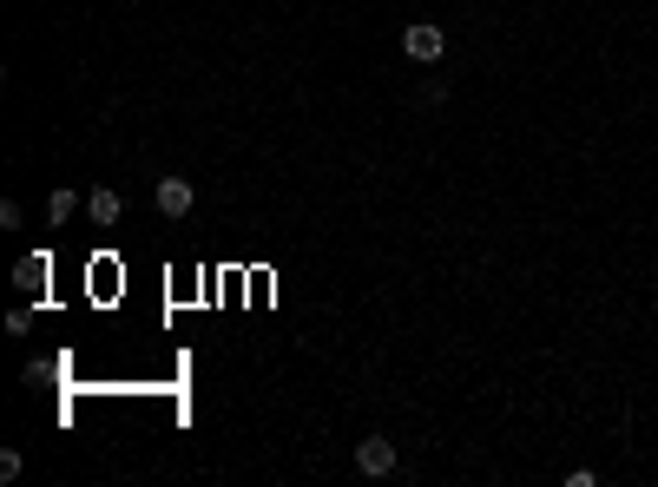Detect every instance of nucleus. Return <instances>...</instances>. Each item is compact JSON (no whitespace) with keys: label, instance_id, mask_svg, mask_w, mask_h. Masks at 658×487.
<instances>
[{"label":"nucleus","instance_id":"obj_1","mask_svg":"<svg viewBox=\"0 0 658 487\" xmlns=\"http://www.w3.org/2000/svg\"><path fill=\"white\" fill-rule=\"evenodd\" d=\"M402 53L415 66H435L441 53H448V33L435 27V20H408V33H402Z\"/></svg>","mask_w":658,"mask_h":487},{"label":"nucleus","instance_id":"obj_2","mask_svg":"<svg viewBox=\"0 0 658 487\" xmlns=\"http://www.w3.org/2000/svg\"><path fill=\"white\" fill-rule=\"evenodd\" d=\"M356 474H369V481L395 474V441H389V435H369V441H356Z\"/></svg>","mask_w":658,"mask_h":487},{"label":"nucleus","instance_id":"obj_3","mask_svg":"<svg viewBox=\"0 0 658 487\" xmlns=\"http://www.w3.org/2000/svg\"><path fill=\"white\" fill-rule=\"evenodd\" d=\"M158 211H165V218H185L191 205H198V191H191V178H158Z\"/></svg>","mask_w":658,"mask_h":487},{"label":"nucleus","instance_id":"obj_4","mask_svg":"<svg viewBox=\"0 0 658 487\" xmlns=\"http://www.w3.org/2000/svg\"><path fill=\"white\" fill-rule=\"evenodd\" d=\"M47 277H53V257H47V251H27V257L14 264V283H20V290H47Z\"/></svg>","mask_w":658,"mask_h":487},{"label":"nucleus","instance_id":"obj_5","mask_svg":"<svg viewBox=\"0 0 658 487\" xmlns=\"http://www.w3.org/2000/svg\"><path fill=\"white\" fill-rule=\"evenodd\" d=\"M119 211H126V198H119V191H106V185L86 198V218H93V224H119Z\"/></svg>","mask_w":658,"mask_h":487},{"label":"nucleus","instance_id":"obj_6","mask_svg":"<svg viewBox=\"0 0 658 487\" xmlns=\"http://www.w3.org/2000/svg\"><path fill=\"white\" fill-rule=\"evenodd\" d=\"M73 211H79V198H73V191H53V198H47V218H53V224H66Z\"/></svg>","mask_w":658,"mask_h":487},{"label":"nucleus","instance_id":"obj_7","mask_svg":"<svg viewBox=\"0 0 658 487\" xmlns=\"http://www.w3.org/2000/svg\"><path fill=\"white\" fill-rule=\"evenodd\" d=\"M20 468H27V461H20V448H7V455H0V481H20Z\"/></svg>","mask_w":658,"mask_h":487}]
</instances>
